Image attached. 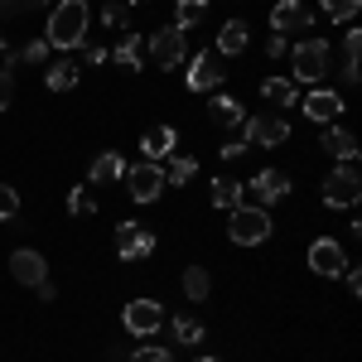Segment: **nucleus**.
Returning a JSON list of instances; mask_svg holds the SVG:
<instances>
[{
	"label": "nucleus",
	"instance_id": "25",
	"mask_svg": "<svg viewBox=\"0 0 362 362\" xmlns=\"http://www.w3.org/2000/svg\"><path fill=\"white\" fill-rule=\"evenodd\" d=\"M213 121H218V126H227V131H237V126L247 121V112H242V102H237V97L218 92V102H213Z\"/></svg>",
	"mask_w": 362,
	"mask_h": 362
},
{
	"label": "nucleus",
	"instance_id": "23",
	"mask_svg": "<svg viewBox=\"0 0 362 362\" xmlns=\"http://www.w3.org/2000/svg\"><path fill=\"white\" fill-rule=\"evenodd\" d=\"M112 63H121V68H140V63H145V44H140L136 29L121 34V44L112 49Z\"/></svg>",
	"mask_w": 362,
	"mask_h": 362
},
{
	"label": "nucleus",
	"instance_id": "11",
	"mask_svg": "<svg viewBox=\"0 0 362 362\" xmlns=\"http://www.w3.org/2000/svg\"><path fill=\"white\" fill-rule=\"evenodd\" d=\"M112 247L121 261H145L150 251H155V232H145L140 223H116V237Z\"/></svg>",
	"mask_w": 362,
	"mask_h": 362
},
{
	"label": "nucleus",
	"instance_id": "6",
	"mask_svg": "<svg viewBox=\"0 0 362 362\" xmlns=\"http://www.w3.org/2000/svg\"><path fill=\"white\" fill-rule=\"evenodd\" d=\"M362 198V179L353 165H334V174L324 179V203L329 208H358Z\"/></svg>",
	"mask_w": 362,
	"mask_h": 362
},
{
	"label": "nucleus",
	"instance_id": "21",
	"mask_svg": "<svg viewBox=\"0 0 362 362\" xmlns=\"http://www.w3.org/2000/svg\"><path fill=\"white\" fill-rule=\"evenodd\" d=\"M78 78H83V63H73V58H58L54 68L44 73V87H49V92H68V87H78Z\"/></svg>",
	"mask_w": 362,
	"mask_h": 362
},
{
	"label": "nucleus",
	"instance_id": "13",
	"mask_svg": "<svg viewBox=\"0 0 362 362\" xmlns=\"http://www.w3.org/2000/svg\"><path fill=\"white\" fill-rule=\"evenodd\" d=\"M126 179H131V198H136V203H155V198L165 194V169L150 165V160H140L136 169H126Z\"/></svg>",
	"mask_w": 362,
	"mask_h": 362
},
{
	"label": "nucleus",
	"instance_id": "30",
	"mask_svg": "<svg viewBox=\"0 0 362 362\" xmlns=\"http://www.w3.org/2000/svg\"><path fill=\"white\" fill-rule=\"evenodd\" d=\"M68 213H73V218H92V213H97V198H92L83 184H78V189L68 194Z\"/></svg>",
	"mask_w": 362,
	"mask_h": 362
},
{
	"label": "nucleus",
	"instance_id": "18",
	"mask_svg": "<svg viewBox=\"0 0 362 362\" xmlns=\"http://www.w3.org/2000/svg\"><path fill=\"white\" fill-rule=\"evenodd\" d=\"M208 198H213V208L232 213V208H242V203H247V189H242V179H227V174H218V179H213V189H208Z\"/></svg>",
	"mask_w": 362,
	"mask_h": 362
},
{
	"label": "nucleus",
	"instance_id": "28",
	"mask_svg": "<svg viewBox=\"0 0 362 362\" xmlns=\"http://www.w3.org/2000/svg\"><path fill=\"white\" fill-rule=\"evenodd\" d=\"M198 174V160H189V155H174L169 160V169H165V184H174V189H184L189 179Z\"/></svg>",
	"mask_w": 362,
	"mask_h": 362
},
{
	"label": "nucleus",
	"instance_id": "7",
	"mask_svg": "<svg viewBox=\"0 0 362 362\" xmlns=\"http://www.w3.org/2000/svg\"><path fill=\"white\" fill-rule=\"evenodd\" d=\"M242 140L247 145H261V150H276L290 140V121L285 116H247L242 121Z\"/></svg>",
	"mask_w": 362,
	"mask_h": 362
},
{
	"label": "nucleus",
	"instance_id": "32",
	"mask_svg": "<svg viewBox=\"0 0 362 362\" xmlns=\"http://www.w3.org/2000/svg\"><path fill=\"white\" fill-rule=\"evenodd\" d=\"M319 10H324L329 20H353L362 10V0H319Z\"/></svg>",
	"mask_w": 362,
	"mask_h": 362
},
{
	"label": "nucleus",
	"instance_id": "17",
	"mask_svg": "<svg viewBox=\"0 0 362 362\" xmlns=\"http://www.w3.org/2000/svg\"><path fill=\"white\" fill-rule=\"evenodd\" d=\"M319 145H324V150L334 155L338 165H353V160H358V136H353V131H343V126H329Z\"/></svg>",
	"mask_w": 362,
	"mask_h": 362
},
{
	"label": "nucleus",
	"instance_id": "43",
	"mask_svg": "<svg viewBox=\"0 0 362 362\" xmlns=\"http://www.w3.org/2000/svg\"><path fill=\"white\" fill-rule=\"evenodd\" d=\"M121 5H140V0H121Z\"/></svg>",
	"mask_w": 362,
	"mask_h": 362
},
{
	"label": "nucleus",
	"instance_id": "39",
	"mask_svg": "<svg viewBox=\"0 0 362 362\" xmlns=\"http://www.w3.org/2000/svg\"><path fill=\"white\" fill-rule=\"evenodd\" d=\"M285 54H290L285 34H271V39H266V58H285Z\"/></svg>",
	"mask_w": 362,
	"mask_h": 362
},
{
	"label": "nucleus",
	"instance_id": "38",
	"mask_svg": "<svg viewBox=\"0 0 362 362\" xmlns=\"http://www.w3.org/2000/svg\"><path fill=\"white\" fill-rule=\"evenodd\" d=\"M131 362H174V358H169V348H140Z\"/></svg>",
	"mask_w": 362,
	"mask_h": 362
},
{
	"label": "nucleus",
	"instance_id": "42",
	"mask_svg": "<svg viewBox=\"0 0 362 362\" xmlns=\"http://www.w3.org/2000/svg\"><path fill=\"white\" fill-rule=\"evenodd\" d=\"M198 362H223V358H198Z\"/></svg>",
	"mask_w": 362,
	"mask_h": 362
},
{
	"label": "nucleus",
	"instance_id": "3",
	"mask_svg": "<svg viewBox=\"0 0 362 362\" xmlns=\"http://www.w3.org/2000/svg\"><path fill=\"white\" fill-rule=\"evenodd\" d=\"M329 63H334V49L324 44V39H300L295 44V54H290V83H309L319 87L324 83V73H329Z\"/></svg>",
	"mask_w": 362,
	"mask_h": 362
},
{
	"label": "nucleus",
	"instance_id": "29",
	"mask_svg": "<svg viewBox=\"0 0 362 362\" xmlns=\"http://www.w3.org/2000/svg\"><path fill=\"white\" fill-rule=\"evenodd\" d=\"M203 334H208V329H203L198 319H174V338H179V348H198Z\"/></svg>",
	"mask_w": 362,
	"mask_h": 362
},
{
	"label": "nucleus",
	"instance_id": "5",
	"mask_svg": "<svg viewBox=\"0 0 362 362\" xmlns=\"http://www.w3.org/2000/svg\"><path fill=\"white\" fill-rule=\"evenodd\" d=\"M121 329L131 338H150L165 329V305L160 300H131V305L121 309Z\"/></svg>",
	"mask_w": 362,
	"mask_h": 362
},
{
	"label": "nucleus",
	"instance_id": "19",
	"mask_svg": "<svg viewBox=\"0 0 362 362\" xmlns=\"http://www.w3.org/2000/svg\"><path fill=\"white\" fill-rule=\"evenodd\" d=\"M87 179H92V184H116V179H126V160H121L116 150H102V155L87 165Z\"/></svg>",
	"mask_w": 362,
	"mask_h": 362
},
{
	"label": "nucleus",
	"instance_id": "8",
	"mask_svg": "<svg viewBox=\"0 0 362 362\" xmlns=\"http://www.w3.org/2000/svg\"><path fill=\"white\" fill-rule=\"evenodd\" d=\"M227 78V68H223V54L218 49H198L194 58H189V87L194 92H218Z\"/></svg>",
	"mask_w": 362,
	"mask_h": 362
},
{
	"label": "nucleus",
	"instance_id": "37",
	"mask_svg": "<svg viewBox=\"0 0 362 362\" xmlns=\"http://www.w3.org/2000/svg\"><path fill=\"white\" fill-rule=\"evenodd\" d=\"M15 102V78H10V68H0V112Z\"/></svg>",
	"mask_w": 362,
	"mask_h": 362
},
{
	"label": "nucleus",
	"instance_id": "41",
	"mask_svg": "<svg viewBox=\"0 0 362 362\" xmlns=\"http://www.w3.org/2000/svg\"><path fill=\"white\" fill-rule=\"evenodd\" d=\"M0 63H5V68H10V49H5V39H0Z\"/></svg>",
	"mask_w": 362,
	"mask_h": 362
},
{
	"label": "nucleus",
	"instance_id": "35",
	"mask_svg": "<svg viewBox=\"0 0 362 362\" xmlns=\"http://www.w3.org/2000/svg\"><path fill=\"white\" fill-rule=\"evenodd\" d=\"M218 155H223V160H242V155H247V140H242V136L223 140V145H218Z\"/></svg>",
	"mask_w": 362,
	"mask_h": 362
},
{
	"label": "nucleus",
	"instance_id": "24",
	"mask_svg": "<svg viewBox=\"0 0 362 362\" xmlns=\"http://www.w3.org/2000/svg\"><path fill=\"white\" fill-rule=\"evenodd\" d=\"M261 97L276 102V107H295V102H300V83H290V78H266V83H261Z\"/></svg>",
	"mask_w": 362,
	"mask_h": 362
},
{
	"label": "nucleus",
	"instance_id": "27",
	"mask_svg": "<svg viewBox=\"0 0 362 362\" xmlns=\"http://www.w3.org/2000/svg\"><path fill=\"white\" fill-rule=\"evenodd\" d=\"M203 15H208V0H179V5H174V25L184 29V34H189Z\"/></svg>",
	"mask_w": 362,
	"mask_h": 362
},
{
	"label": "nucleus",
	"instance_id": "33",
	"mask_svg": "<svg viewBox=\"0 0 362 362\" xmlns=\"http://www.w3.org/2000/svg\"><path fill=\"white\" fill-rule=\"evenodd\" d=\"M15 213H20V194H15L10 184H0V223H10Z\"/></svg>",
	"mask_w": 362,
	"mask_h": 362
},
{
	"label": "nucleus",
	"instance_id": "9",
	"mask_svg": "<svg viewBox=\"0 0 362 362\" xmlns=\"http://www.w3.org/2000/svg\"><path fill=\"white\" fill-rule=\"evenodd\" d=\"M242 189H247V198L256 203V208H271V203H280V198H290V174H280V169H261V174L247 179Z\"/></svg>",
	"mask_w": 362,
	"mask_h": 362
},
{
	"label": "nucleus",
	"instance_id": "10",
	"mask_svg": "<svg viewBox=\"0 0 362 362\" xmlns=\"http://www.w3.org/2000/svg\"><path fill=\"white\" fill-rule=\"evenodd\" d=\"M353 261H348V247L334 242V237H319L314 247H309V271L314 276H343Z\"/></svg>",
	"mask_w": 362,
	"mask_h": 362
},
{
	"label": "nucleus",
	"instance_id": "26",
	"mask_svg": "<svg viewBox=\"0 0 362 362\" xmlns=\"http://www.w3.org/2000/svg\"><path fill=\"white\" fill-rule=\"evenodd\" d=\"M184 295H189L194 305H203V300L213 295V276H208L203 266H189V271H184Z\"/></svg>",
	"mask_w": 362,
	"mask_h": 362
},
{
	"label": "nucleus",
	"instance_id": "4",
	"mask_svg": "<svg viewBox=\"0 0 362 362\" xmlns=\"http://www.w3.org/2000/svg\"><path fill=\"white\" fill-rule=\"evenodd\" d=\"M145 58H155V68H184L189 63V34L179 25L155 29L150 44H145Z\"/></svg>",
	"mask_w": 362,
	"mask_h": 362
},
{
	"label": "nucleus",
	"instance_id": "1",
	"mask_svg": "<svg viewBox=\"0 0 362 362\" xmlns=\"http://www.w3.org/2000/svg\"><path fill=\"white\" fill-rule=\"evenodd\" d=\"M87 25H92V5L87 0H54L44 39H49V49L68 54V49H83L87 44Z\"/></svg>",
	"mask_w": 362,
	"mask_h": 362
},
{
	"label": "nucleus",
	"instance_id": "15",
	"mask_svg": "<svg viewBox=\"0 0 362 362\" xmlns=\"http://www.w3.org/2000/svg\"><path fill=\"white\" fill-rule=\"evenodd\" d=\"M10 276L20 280V285H29V290H39V285L49 280V261H44L39 251L20 247V251H15V256H10Z\"/></svg>",
	"mask_w": 362,
	"mask_h": 362
},
{
	"label": "nucleus",
	"instance_id": "16",
	"mask_svg": "<svg viewBox=\"0 0 362 362\" xmlns=\"http://www.w3.org/2000/svg\"><path fill=\"white\" fill-rule=\"evenodd\" d=\"M174 145H179V131H174V126H150V131L140 136V155H145L150 165H160V160L174 155Z\"/></svg>",
	"mask_w": 362,
	"mask_h": 362
},
{
	"label": "nucleus",
	"instance_id": "20",
	"mask_svg": "<svg viewBox=\"0 0 362 362\" xmlns=\"http://www.w3.org/2000/svg\"><path fill=\"white\" fill-rule=\"evenodd\" d=\"M247 20H227L223 29H218V44H213V49H218V54L223 58H237V54H247Z\"/></svg>",
	"mask_w": 362,
	"mask_h": 362
},
{
	"label": "nucleus",
	"instance_id": "36",
	"mask_svg": "<svg viewBox=\"0 0 362 362\" xmlns=\"http://www.w3.org/2000/svg\"><path fill=\"white\" fill-rule=\"evenodd\" d=\"M102 25L126 29V5H102Z\"/></svg>",
	"mask_w": 362,
	"mask_h": 362
},
{
	"label": "nucleus",
	"instance_id": "14",
	"mask_svg": "<svg viewBox=\"0 0 362 362\" xmlns=\"http://www.w3.org/2000/svg\"><path fill=\"white\" fill-rule=\"evenodd\" d=\"M271 29L276 34H295V29H314V10L300 0H276L271 5Z\"/></svg>",
	"mask_w": 362,
	"mask_h": 362
},
{
	"label": "nucleus",
	"instance_id": "2",
	"mask_svg": "<svg viewBox=\"0 0 362 362\" xmlns=\"http://www.w3.org/2000/svg\"><path fill=\"white\" fill-rule=\"evenodd\" d=\"M271 232H276V218H271V208H256V203H242V208H232L227 237H232L237 247H261V242H271Z\"/></svg>",
	"mask_w": 362,
	"mask_h": 362
},
{
	"label": "nucleus",
	"instance_id": "34",
	"mask_svg": "<svg viewBox=\"0 0 362 362\" xmlns=\"http://www.w3.org/2000/svg\"><path fill=\"white\" fill-rule=\"evenodd\" d=\"M83 63H87V68H102V63H112V49H102V44H87V49H83Z\"/></svg>",
	"mask_w": 362,
	"mask_h": 362
},
{
	"label": "nucleus",
	"instance_id": "12",
	"mask_svg": "<svg viewBox=\"0 0 362 362\" xmlns=\"http://www.w3.org/2000/svg\"><path fill=\"white\" fill-rule=\"evenodd\" d=\"M300 107H305L309 121H319V126H334L338 116H343V92H334V87H314L309 97H300Z\"/></svg>",
	"mask_w": 362,
	"mask_h": 362
},
{
	"label": "nucleus",
	"instance_id": "31",
	"mask_svg": "<svg viewBox=\"0 0 362 362\" xmlns=\"http://www.w3.org/2000/svg\"><path fill=\"white\" fill-rule=\"evenodd\" d=\"M44 58H49V39H29L20 54H10V68L15 63H44Z\"/></svg>",
	"mask_w": 362,
	"mask_h": 362
},
{
	"label": "nucleus",
	"instance_id": "40",
	"mask_svg": "<svg viewBox=\"0 0 362 362\" xmlns=\"http://www.w3.org/2000/svg\"><path fill=\"white\" fill-rule=\"evenodd\" d=\"M5 5H10V10H20V5H25V10H29V5H49V0H5Z\"/></svg>",
	"mask_w": 362,
	"mask_h": 362
},
{
	"label": "nucleus",
	"instance_id": "22",
	"mask_svg": "<svg viewBox=\"0 0 362 362\" xmlns=\"http://www.w3.org/2000/svg\"><path fill=\"white\" fill-rule=\"evenodd\" d=\"M358 68H362V29H348V34H343V83L348 87L362 78Z\"/></svg>",
	"mask_w": 362,
	"mask_h": 362
}]
</instances>
